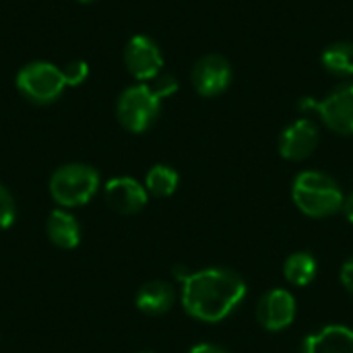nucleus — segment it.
Returning a JSON list of instances; mask_svg holds the SVG:
<instances>
[{
    "label": "nucleus",
    "mask_w": 353,
    "mask_h": 353,
    "mask_svg": "<svg viewBox=\"0 0 353 353\" xmlns=\"http://www.w3.org/2000/svg\"><path fill=\"white\" fill-rule=\"evenodd\" d=\"M62 77H64L66 87H79L81 83L87 81V77H89V66H87L85 60H72V62H68V64L62 68Z\"/></svg>",
    "instance_id": "18"
},
{
    "label": "nucleus",
    "mask_w": 353,
    "mask_h": 353,
    "mask_svg": "<svg viewBox=\"0 0 353 353\" xmlns=\"http://www.w3.org/2000/svg\"><path fill=\"white\" fill-rule=\"evenodd\" d=\"M246 294V281L236 271L209 267L188 273L182 281L180 300L188 316L207 325H217L242 306Z\"/></svg>",
    "instance_id": "1"
},
{
    "label": "nucleus",
    "mask_w": 353,
    "mask_h": 353,
    "mask_svg": "<svg viewBox=\"0 0 353 353\" xmlns=\"http://www.w3.org/2000/svg\"><path fill=\"white\" fill-rule=\"evenodd\" d=\"M97 188L99 174L87 163L60 165L50 178V194L64 209L87 205L95 196Z\"/></svg>",
    "instance_id": "3"
},
{
    "label": "nucleus",
    "mask_w": 353,
    "mask_h": 353,
    "mask_svg": "<svg viewBox=\"0 0 353 353\" xmlns=\"http://www.w3.org/2000/svg\"><path fill=\"white\" fill-rule=\"evenodd\" d=\"M319 141V126L308 118H300L283 128L279 137V153L288 161H304L316 151Z\"/></svg>",
    "instance_id": "10"
},
{
    "label": "nucleus",
    "mask_w": 353,
    "mask_h": 353,
    "mask_svg": "<svg viewBox=\"0 0 353 353\" xmlns=\"http://www.w3.org/2000/svg\"><path fill=\"white\" fill-rule=\"evenodd\" d=\"M298 314V304L292 292L288 290H271L256 304V321L269 333L285 331L294 325Z\"/></svg>",
    "instance_id": "8"
},
{
    "label": "nucleus",
    "mask_w": 353,
    "mask_h": 353,
    "mask_svg": "<svg viewBox=\"0 0 353 353\" xmlns=\"http://www.w3.org/2000/svg\"><path fill=\"white\" fill-rule=\"evenodd\" d=\"M234 79V70L228 58L219 54H207L196 60L190 72L192 87L203 97H217L221 95Z\"/></svg>",
    "instance_id": "7"
},
{
    "label": "nucleus",
    "mask_w": 353,
    "mask_h": 353,
    "mask_svg": "<svg viewBox=\"0 0 353 353\" xmlns=\"http://www.w3.org/2000/svg\"><path fill=\"white\" fill-rule=\"evenodd\" d=\"M103 199L112 211H116L120 215H134L145 209V205L149 201V192H147L145 184L137 182L134 178L120 176L105 184Z\"/></svg>",
    "instance_id": "11"
},
{
    "label": "nucleus",
    "mask_w": 353,
    "mask_h": 353,
    "mask_svg": "<svg viewBox=\"0 0 353 353\" xmlns=\"http://www.w3.org/2000/svg\"><path fill=\"white\" fill-rule=\"evenodd\" d=\"M341 283L350 294H353V256L347 259L341 267Z\"/></svg>",
    "instance_id": "21"
},
{
    "label": "nucleus",
    "mask_w": 353,
    "mask_h": 353,
    "mask_svg": "<svg viewBox=\"0 0 353 353\" xmlns=\"http://www.w3.org/2000/svg\"><path fill=\"white\" fill-rule=\"evenodd\" d=\"M143 353H151V352H143Z\"/></svg>",
    "instance_id": "25"
},
{
    "label": "nucleus",
    "mask_w": 353,
    "mask_h": 353,
    "mask_svg": "<svg viewBox=\"0 0 353 353\" xmlns=\"http://www.w3.org/2000/svg\"><path fill=\"white\" fill-rule=\"evenodd\" d=\"M174 302H176L174 288L161 279L147 281L145 285H141V290L137 292V298H134L137 308L147 316L168 314L174 308Z\"/></svg>",
    "instance_id": "13"
},
{
    "label": "nucleus",
    "mask_w": 353,
    "mask_h": 353,
    "mask_svg": "<svg viewBox=\"0 0 353 353\" xmlns=\"http://www.w3.org/2000/svg\"><path fill=\"white\" fill-rule=\"evenodd\" d=\"M17 217V207H14V199L12 194L0 184V232L8 230L14 223Z\"/></svg>",
    "instance_id": "19"
},
{
    "label": "nucleus",
    "mask_w": 353,
    "mask_h": 353,
    "mask_svg": "<svg viewBox=\"0 0 353 353\" xmlns=\"http://www.w3.org/2000/svg\"><path fill=\"white\" fill-rule=\"evenodd\" d=\"M188 353H230L228 350H223L221 345H215V343H199L194 345Z\"/></svg>",
    "instance_id": "22"
},
{
    "label": "nucleus",
    "mask_w": 353,
    "mask_h": 353,
    "mask_svg": "<svg viewBox=\"0 0 353 353\" xmlns=\"http://www.w3.org/2000/svg\"><path fill=\"white\" fill-rule=\"evenodd\" d=\"M316 273H319V263H316L314 254L306 252V250L290 254L283 263V277L294 288L310 285L316 279Z\"/></svg>",
    "instance_id": "15"
},
{
    "label": "nucleus",
    "mask_w": 353,
    "mask_h": 353,
    "mask_svg": "<svg viewBox=\"0 0 353 353\" xmlns=\"http://www.w3.org/2000/svg\"><path fill=\"white\" fill-rule=\"evenodd\" d=\"M292 199L296 207L314 219H325L341 211L343 190L333 176L321 170L300 172L292 184Z\"/></svg>",
    "instance_id": "2"
},
{
    "label": "nucleus",
    "mask_w": 353,
    "mask_h": 353,
    "mask_svg": "<svg viewBox=\"0 0 353 353\" xmlns=\"http://www.w3.org/2000/svg\"><path fill=\"white\" fill-rule=\"evenodd\" d=\"M321 62H323L325 70L331 72L333 77H341V79L353 77V43L352 41L331 43L323 52Z\"/></svg>",
    "instance_id": "16"
},
{
    "label": "nucleus",
    "mask_w": 353,
    "mask_h": 353,
    "mask_svg": "<svg viewBox=\"0 0 353 353\" xmlns=\"http://www.w3.org/2000/svg\"><path fill=\"white\" fill-rule=\"evenodd\" d=\"M153 89L165 99V97H170L172 93H176L178 83H176V79L170 77V74H159V77L155 79V83H153Z\"/></svg>",
    "instance_id": "20"
},
{
    "label": "nucleus",
    "mask_w": 353,
    "mask_h": 353,
    "mask_svg": "<svg viewBox=\"0 0 353 353\" xmlns=\"http://www.w3.org/2000/svg\"><path fill=\"white\" fill-rule=\"evenodd\" d=\"M300 105L304 110L314 108L329 130L337 134H353V81L341 83L321 101L304 99Z\"/></svg>",
    "instance_id": "6"
},
{
    "label": "nucleus",
    "mask_w": 353,
    "mask_h": 353,
    "mask_svg": "<svg viewBox=\"0 0 353 353\" xmlns=\"http://www.w3.org/2000/svg\"><path fill=\"white\" fill-rule=\"evenodd\" d=\"M180 184V176L174 168L170 165H163V163H157L153 165L149 172H147V178H145V188L151 196H157V199H165V196H172L176 192Z\"/></svg>",
    "instance_id": "17"
},
{
    "label": "nucleus",
    "mask_w": 353,
    "mask_h": 353,
    "mask_svg": "<svg viewBox=\"0 0 353 353\" xmlns=\"http://www.w3.org/2000/svg\"><path fill=\"white\" fill-rule=\"evenodd\" d=\"M302 353H353V329L345 325L316 329L304 339Z\"/></svg>",
    "instance_id": "12"
},
{
    "label": "nucleus",
    "mask_w": 353,
    "mask_h": 353,
    "mask_svg": "<svg viewBox=\"0 0 353 353\" xmlns=\"http://www.w3.org/2000/svg\"><path fill=\"white\" fill-rule=\"evenodd\" d=\"M161 95L153 89V85L139 83L122 91L116 105L118 122L128 132H145L157 120L161 110Z\"/></svg>",
    "instance_id": "4"
},
{
    "label": "nucleus",
    "mask_w": 353,
    "mask_h": 353,
    "mask_svg": "<svg viewBox=\"0 0 353 353\" xmlns=\"http://www.w3.org/2000/svg\"><path fill=\"white\" fill-rule=\"evenodd\" d=\"M64 87L62 68L52 62H29L17 74V89L21 95L39 105L56 101Z\"/></svg>",
    "instance_id": "5"
},
{
    "label": "nucleus",
    "mask_w": 353,
    "mask_h": 353,
    "mask_svg": "<svg viewBox=\"0 0 353 353\" xmlns=\"http://www.w3.org/2000/svg\"><path fill=\"white\" fill-rule=\"evenodd\" d=\"M79 2H95V0H79Z\"/></svg>",
    "instance_id": "24"
},
{
    "label": "nucleus",
    "mask_w": 353,
    "mask_h": 353,
    "mask_svg": "<svg viewBox=\"0 0 353 353\" xmlns=\"http://www.w3.org/2000/svg\"><path fill=\"white\" fill-rule=\"evenodd\" d=\"M46 230H48L50 242L62 250H72L81 242V228H79L74 215H70L64 209H56L50 213Z\"/></svg>",
    "instance_id": "14"
},
{
    "label": "nucleus",
    "mask_w": 353,
    "mask_h": 353,
    "mask_svg": "<svg viewBox=\"0 0 353 353\" xmlns=\"http://www.w3.org/2000/svg\"><path fill=\"white\" fill-rule=\"evenodd\" d=\"M341 211H343V215L347 217V221L353 223V192H350V194L343 199V207H341Z\"/></svg>",
    "instance_id": "23"
},
{
    "label": "nucleus",
    "mask_w": 353,
    "mask_h": 353,
    "mask_svg": "<svg viewBox=\"0 0 353 353\" xmlns=\"http://www.w3.org/2000/svg\"><path fill=\"white\" fill-rule=\"evenodd\" d=\"M124 62L128 72L137 81H155L161 74L163 56L159 46L147 35H134L124 50Z\"/></svg>",
    "instance_id": "9"
}]
</instances>
